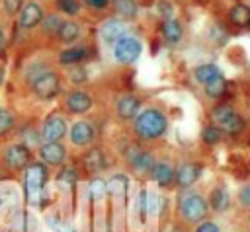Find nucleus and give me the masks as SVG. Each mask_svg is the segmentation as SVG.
I'll use <instances>...</instances> for the list:
<instances>
[{
    "label": "nucleus",
    "mask_w": 250,
    "mask_h": 232,
    "mask_svg": "<svg viewBox=\"0 0 250 232\" xmlns=\"http://www.w3.org/2000/svg\"><path fill=\"white\" fill-rule=\"evenodd\" d=\"M207 201H209L211 211L221 213V211H225V209L229 207V203H230V195H229V191H227L223 185H217V187L211 189Z\"/></svg>",
    "instance_id": "nucleus-17"
},
{
    "label": "nucleus",
    "mask_w": 250,
    "mask_h": 232,
    "mask_svg": "<svg viewBox=\"0 0 250 232\" xmlns=\"http://www.w3.org/2000/svg\"><path fill=\"white\" fill-rule=\"evenodd\" d=\"M2 162L6 168H10L14 172L27 170L31 166V150L27 144H21V142L6 144L2 150Z\"/></svg>",
    "instance_id": "nucleus-3"
},
{
    "label": "nucleus",
    "mask_w": 250,
    "mask_h": 232,
    "mask_svg": "<svg viewBox=\"0 0 250 232\" xmlns=\"http://www.w3.org/2000/svg\"><path fill=\"white\" fill-rule=\"evenodd\" d=\"M23 8V0H4V12L8 16H16L18 12H21Z\"/></svg>",
    "instance_id": "nucleus-33"
},
{
    "label": "nucleus",
    "mask_w": 250,
    "mask_h": 232,
    "mask_svg": "<svg viewBox=\"0 0 250 232\" xmlns=\"http://www.w3.org/2000/svg\"><path fill=\"white\" fill-rule=\"evenodd\" d=\"M201 175V164L197 162H184L178 168V175H176V185L180 189H189Z\"/></svg>",
    "instance_id": "nucleus-14"
},
{
    "label": "nucleus",
    "mask_w": 250,
    "mask_h": 232,
    "mask_svg": "<svg viewBox=\"0 0 250 232\" xmlns=\"http://www.w3.org/2000/svg\"><path fill=\"white\" fill-rule=\"evenodd\" d=\"M193 76H195V80H197L201 86H205V84H209V82L221 78L223 74H221V68H219L217 64H199V66L193 70Z\"/></svg>",
    "instance_id": "nucleus-21"
},
{
    "label": "nucleus",
    "mask_w": 250,
    "mask_h": 232,
    "mask_svg": "<svg viewBox=\"0 0 250 232\" xmlns=\"http://www.w3.org/2000/svg\"><path fill=\"white\" fill-rule=\"evenodd\" d=\"M49 174H47V166L41 162V164H31L27 170H25V191H27V199L29 201H35L47 181Z\"/></svg>",
    "instance_id": "nucleus-7"
},
{
    "label": "nucleus",
    "mask_w": 250,
    "mask_h": 232,
    "mask_svg": "<svg viewBox=\"0 0 250 232\" xmlns=\"http://www.w3.org/2000/svg\"><path fill=\"white\" fill-rule=\"evenodd\" d=\"M31 90L37 97L41 99H51L61 92V78L53 70H41L39 74L33 76Z\"/></svg>",
    "instance_id": "nucleus-5"
},
{
    "label": "nucleus",
    "mask_w": 250,
    "mask_h": 232,
    "mask_svg": "<svg viewBox=\"0 0 250 232\" xmlns=\"http://www.w3.org/2000/svg\"><path fill=\"white\" fill-rule=\"evenodd\" d=\"M80 23H76L74 19H68V21H62V25L59 27L57 31V39L61 43H74L78 37H80Z\"/></svg>",
    "instance_id": "nucleus-20"
},
{
    "label": "nucleus",
    "mask_w": 250,
    "mask_h": 232,
    "mask_svg": "<svg viewBox=\"0 0 250 232\" xmlns=\"http://www.w3.org/2000/svg\"><path fill=\"white\" fill-rule=\"evenodd\" d=\"M176 175L178 170L166 160H156L150 170V177L158 187H172L176 183Z\"/></svg>",
    "instance_id": "nucleus-11"
},
{
    "label": "nucleus",
    "mask_w": 250,
    "mask_h": 232,
    "mask_svg": "<svg viewBox=\"0 0 250 232\" xmlns=\"http://www.w3.org/2000/svg\"><path fill=\"white\" fill-rule=\"evenodd\" d=\"M154 156L143 148H133L129 152V166L133 172L137 174H150L152 166H154Z\"/></svg>",
    "instance_id": "nucleus-16"
},
{
    "label": "nucleus",
    "mask_w": 250,
    "mask_h": 232,
    "mask_svg": "<svg viewBox=\"0 0 250 232\" xmlns=\"http://www.w3.org/2000/svg\"><path fill=\"white\" fill-rule=\"evenodd\" d=\"M229 19L238 25V27H248L250 25V6L246 4H234L229 10Z\"/></svg>",
    "instance_id": "nucleus-22"
},
{
    "label": "nucleus",
    "mask_w": 250,
    "mask_h": 232,
    "mask_svg": "<svg viewBox=\"0 0 250 232\" xmlns=\"http://www.w3.org/2000/svg\"><path fill=\"white\" fill-rule=\"evenodd\" d=\"M57 10L64 16H76L80 12V2L78 0H57Z\"/></svg>",
    "instance_id": "nucleus-28"
},
{
    "label": "nucleus",
    "mask_w": 250,
    "mask_h": 232,
    "mask_svg": "<svg viewBox=\"0 0 250 232\" xmlns=\"http://www.w3.org/2000/svg\"><path fill=\"white\" fill-rule=\"evenodd\" d=\"M86 57H88L86 49H82V47H72V49L61 51L59 62H61V64H78V62H82Z\"/></svg>",
    "instance_id": "nucleus-24"
},
{
    "label": "nucleus",
    "mask_w": 250,
    "mask_h": 232,
    "mask_svg": "<svg viewBox=\"0 0 250 232\" xmlns=\"http://www.w3.org/2000/svg\"><path fill=\"white\" fill-rule=\"evenodd\" d=\"M43 21V8L37 2H27L18 18V25L20 29H33Z\"/></svg>",
    "instance_id": "nucleus-13"
},
{
    "label": "nucleus",
    "mask_w": 250,
    "mask_h": 232,
    "mask_svg": "<svg viewBox=\"0 0 250 232\" xmlns=\"http://www.w3.org/2000/svg\"><path fill=\"white\" fill-rule=\"evenodd\" d=\"M236 201H238L240 207L250 209V181L244 183V185L238 189V193H236Z\"/></svg>",
    "instance_id": "nucleus-31"
},
{
    "label": "nucleus",
    "mask_w": 250,
    "mask_h": 232,
    "mask_svg": "<svg viewBox=\"0 0 250 232\" xmlns=\"http://www.w3.org/2000/svg\"><path fill=\"white\" fill-rule=\"evenodd\" d=\"M160 31H162V37H164V41H166V43H178V41L182 39V35H184L182 23H180L178 19H174V18L164 19V21H162Z\"/></svg>",
    "instance_id": "nucleus-19"
},
{
    "label": "nucleus",
    "mask_w": 250,
    "mask_h": 232,
    "mask_svg": "<svg viewBox=\"0 0 250 232\" xmlns=\"http://www.w3.org/2000/svg\"><path fill=\"white\" fill-rule=\"evenodd\" d=\"M203 90H205V94H207L211 99H219V97L225 94V90H227V82H225V78L221 76V78H217V80L205 84Z\"/></svg>",
    "instance_id": "nucleus-26"
},
{
    "label": "nucleus",
    "mask_w": 250,
    "mask_h": 232,
    "mask_svg": "<svg viewBox=\"0 0 250 232\" xmlns=\"http://www.w3.org/2000/svg\"><path fill=\"white\" fill-rule=\"evenodd\" d=\"M133 131L139 140L145 142L158 140L168 131V117L158 107H146L139 111V115L133 119Z\"/></svg>",
    "instance_id": "nucleus-1"
},
{
    "label": "nucleus",
    "mask_w": 250,
    "mask_h": 232,
    "mask_svg": "<svg viewBox=\"0 0 250 232\" xmlns=\"http://www.w3.org/2000/svg\"><path fill=\"white\" fill-rule=\"evenodd\" d=\"M193 232H221V226L217 222H213V220H203V222H199L195 226Z\"/></svg>",
    "instance_id": "nucleus-35"
},
{
    "label": "nucleus",
    "mask_w": 250,
    "mask_h": 232,
    "mask_svg": "<svg viewBox=\"0 0 250 232\" xmlns=\"http://www.w3.org/2000/svg\"><path fill=\"white\" fill-rule=\"evenodd\" d=\"M223 135H225L223 127H219V125L213 123V125L203 127V131H201V140H203L205 144L213 146V144H219V142L223 140Z\"/></svg>",
    "instance_id": "nucleus-25"
},
{
    "label": "nucleus",
    "mask_w": 250,
    "mask_h": 232,
    "mask_svg": "<svg viewBox=\"0 0 250 232\" xmlns=\"http://www.w3.org/2000/svg\"><path fill=\"white\" fill-rule=\"evenodd\" d=\"M61 25H62V21H61L59 16H49V18L43 19V29H45V31H55V33H57Z\"/></svg>",
    "instance_id": "nucleus-34"
},
{
    "label": "nucleus",
    "mask_w": 250,
    "mask_h": 232,
    "mask_svg": "<svg viewBox=\"0 0 250 232\" xmlns=\"http://www.w3.org/2000/svg\"><path fill=\"white\" fill-rule=\"evenodd\" d=\"M209 209H211L209 201L201 193L193 191L191 187L189 189H182V193L178 195L176 214L188 226H193V224L197 226L199 222H203L207 218V214H209Z\"/></svg>",
    "instance_id": "nucleus-2"
},
{
    "label": "nucleus",
    "mask_w": 250,
    "mask_h": 232,
    "mask_svg": "<svg viewBox=\"0 0 250 232\" xmlns=\"http://www.w3.org/2000/svg\"><path fill=\"white\" fill-rule=\"evenodd\" d=\"M234 115H236V111H234V107H232L230 103H217V105L211 109L209 119H211L215 125L225 127V125H227Z\"/></svg>",
    "instance_id": "nucleus-18"
},
{
    "label": "nucleus",
    "mask_w": 250,
    "mask_h": 232,
    "mask_svg": "<svg viewBox=\"0 0 250 232\" xmlns=\"http://www.w3.org/2000/svg\"><path fill=\"white\" fill-rule=\"evenodd\" d=\"M92 103H94L92 97L86 92H82V90H72L64 97V107L72 115H82V113L90 111L92 109Z\"/></svg>",
    "instance_id": "nucleus-12"
},
{
    "label": "nucleus",
    "mask_w": 250,
    "mask_h": 232,
    "mask_svg": "<svg viewBox=\"0 0 250 232\" xmlns=\"http://www.w3.org/2000/svg\"><path fill=\"white\" fill-rule=\"evenodd\" d=\"M68 123L62 113H51L41 125V142H61L64 136H68Z\"/></svg>",
    "instance_id": "nucleus-4"
},
{
    "label": "nucleus",
    "mask_w": 250,
    "mask_h": 232,
    "mask_svg": "<svg viewBox=\"0 0 250 232\" xmlns=\"http://www.w3.org/2000/svg\"><path fill=\"white\" fill-rule=\"evenodd\" d=\"M141 109V99L133 94H123L115 101V113L119 119H135Z\"/></svg>",
    "instance_id": "nucleus-15"
},
{
    "label": "nucleus",
    "mask_w": 250,
    "mask_h": 232,
    "mask_svg": "<svg viewBox=\"0 0 250 232\" xmlns=\"http://www.w3.org/2000/svg\"><path fill=\"white\" fill-rule=\"evenodd\" d=\"M14 125H16V117L12 115L10 109L2 107L0 109V135H6Z\"/></svg>",
    "instance_id": "nucleus-29"
},
{
    "label": "nucleus",
    "mask_w": 250,
    "mask_h": 232,
    "mask_svg": "<svg viewBox=\"0 0 250 232\" xmlns=\"http://www.w3.org/2000/svg\"><path fill=\"white\" fill-rule=\"evenodd\" d=\"M113 8H115L117 16L123 19H133L139 14V6L135 0H113Z\"/></svg>",
    "instance_id": "nucleus-23"
},
{
    "label": "nucleus",
    "mask_w": 250,
    "mask_h": 232,
    "mask_svg": "<svg viewBox=\"0 0 250 232\" xmlns=\"http://www.w3.org/2000/svg\"><path fill=\"white\" fill-rule=\"evenodd\" d=\"M66 146L62 142H41L37 148V156L45 166H61L66 160Z\"/></svg>",
    "instance_id": "nucleus-9"
},
{
    "label": "nucleus",
    "mask_w": 250,
    "mask_h": 232,
    "mask_svg": "<svg viewBox=\"0 0 250 232\" xmlns=\"http://www.w3.org/2000/svg\"><path fill=\"white\" fill-rule=\"evenodd\" d=\"M68 80H70L72 84H82V82L86 80V70H84L82 66L70 68V70H68Z\"/></svg>",
    "instance_id": "nucleus-32"
},
{
    "label": "nucleus",
    "mask_w": 250,
    "mask_h": 232,
    "mask_svg": "<svg viewBox=\"0 0 250 232\" xmlns=\"http://www.w3.org/2000/svg\"><path fill=\"white\" fill-rule=\"evenodd\" d=\"M143 53V43L135 35H125L113 45V57L121 64H133Z\"/></svg>",
    "instance_id": "nucleus-6"
},
{
    "label": "nucleus",
    "mask_w": 250,
    "mask_h": 232,
    "mask_svg": "<svg viewBox=\"0 0 250 232\" xmlns=\"http://www.w3.org/2000/svg\"><path fill=\"white\" fill-rule=\"evenodd\" d=\"M94 136H96V127L86 119H78L76 123H72L68 131V142L76 148L90 146L94 142Z\"/></svg>",
    "instance_id": "nucleus-8"
},
{
    "label": "nucleus",
    "mask_w": 250,
    "mask_h": 232,
    "mask_svg": "<svg viewBox=\"0 0 250 232\" xmlns=\"http://www.w3.org/2000/svg\"><path fill=\"white\" fill-rule=\"evenodd\" d=\"M242 129H244V119H242L238 113H236V115H234V117H232L225 127H223V131H225L227 135H232V136H234V135H238Z\"/></svg>",
    "instance_id": "nucleus-30"
},
{
    "label": "nucleus",
    "mask_w": 250,
    "mask_h": 232,
    "mask_svg": "<svg viewBox=\"0 0 250 232\" xmlns=\"http://www.w3.org/2000/svg\"><path fill=\"white\" fill-rule=\"evenodd\" d=\"M100 35L105 43H111L115 45L121 37L129 35V25H127V19H119V18H109L104 21V25L100 27Z\"/></svg>",
    "instance_id": "nucleus-10"
},
{
    "label": "nucleus",
    "mask_w": 250,
    "mask_h": 232,
    "mask_svg": "<svg viewBox=\"0 0 250 232\" xmlns=\"http://www.w3.org/2000/svg\"><path fill=\"white\" fill-rule=\"evenodd\" d=\"M90 8H94V10H104V8H107V4H109V0H84Z\"/></svg>",
    "instance_id": "nucleus-36"
},
{
    "label": "nucleus",
    "mask_w": 250,
    "mask_h": 232,
    "mask_svg": "<svg viewBox=\"0 0 250 232\" xmlns=\"http://www.w3.org/2000/svg\"><path fill=\"white\" fill-rule=\"evenodd\" d=\"M84 166H86L90 172L102 170V168H104V156H102V152H100L98 148L90 150V152L84 156Z\"/></svg>",
    "instance_id": "nucleus-27"
}]
</instances>
